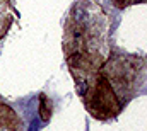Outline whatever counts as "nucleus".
Listing matches in <instances>:
<instances>
[{
    "label": "nucleus",
    "mask_w": 147,
    "mask_h": 131,
    "mask_svg": "<svg viewBox=\"0 0 147 131\" xmlns=\"http://www.w3.org/2000/svg\"><path fill=\"white\" fill-rule=\"evenodd\" d=\"M63 49L72 75L96 73L108 58V19L98 3L80 0L70 9Z\"/></svg>",
    "instance_id": "f257e3e1"
},
{
    "label": "nucleus",
    "mask_w": 147,
    "mask_h": 131,
    "mask_svg": "<svg viewBox=\"0 0 147 131\" xmlns=\"http://www.w3.org/2000/svg\"><path fill=\"white\" fill-rule=\"evenodd\" d=\"M77 89L80 94H84L86 107L91 111V114L98 119H108L118 114L120 104L116 100V94L111 87V84L98 73L75 78Z\"/></svg>",
    "instance_id": "f03ea898"
},
{
    "label": "nucleus",
    "mask_w": 147,
    "mask_h": 131,
    "mask_svg": "<svg viewBox=\"0 0 147 131\" xmlns=\"http://www.w3.org/2000/svg\"><path fill=\"white\" fill-rule=\"evenodd\" d=\"M0 131H22V119L7 104H0Z\"/></svg>",
    "instance_id": "7ed1b4c3"
},
{
    "label": "nucleus",
    "mask_w": 147,
    "mask_h": 131,
    "mask_svg": "<svg viewBox=\"0 0 147 131\" xmlns=\"http://www.w3.org/2000/svg\"><path fill=\"white\" fill-rule=\"evenodd\" d=\"M12 22V12L9 9L7 0H0V37H3Z\"/></svg>",
    "instance_id": "20e7f679"
},
{
    "label": "nucleus",
    "mask_w": 147,
    "mask_h": 131,
    "mask_svg": "<svg viewBox=\"0 0 147 131\" xmlns=\"http://www.w3.org/2000/svg\"><path fill=\"white\" fill-rule=\"evenodd\" d=\"M115 7L118 9H127V7H132V5H142L147 3V0H113Z\"/></svg>",
    "instance_id": "39448f33"
}]
</instances>
